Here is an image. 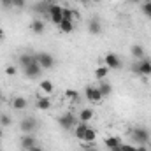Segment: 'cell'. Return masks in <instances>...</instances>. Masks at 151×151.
<instances>
[{
	"label": "cell",
	"mask_w": 151,
	"mask_h": 151,
	"mask_svg": "<svg viewBox=\"0 0 151 151\" xmlns=\"http://www.w3.org/2000/svg\"><path fill=\"white\" fill-rule=\"evenodd\" d=\"M130 135L134 137V141H135L137 144H144V146L150 144L151 134H150V130L144 128V127H135V128H132V130H130Z\"/></svg>",
	"instance_id": "6da1fadb"
},
{
	"label": "cell",
	"mask_w": 151,
	"mask_h": 151,
	"mask_svg": "<svg viewBox=\"0 0 151 151\" xmlns=\"http://www.w3.org/2000/svg\"><path fill=\"white\" fill-rule=\"evenodd\" d=\"M132 72L137 76H151V60L142 58L132 63Z\"/></svg>",
	"instance_id": "7a4b0ae2"
},
{
	"label": "cell",
	"mask_w": 151,
	"mask_h": 151,
	"mask_svg": "<svg viewBox=\"0 0 151 151\" xmlns=\"http://www.w3.org/2000/svg\"><path fill=\"white\" fill-rule=\"evenodd\" d=\"M37 127H39V123L34 116H25V118H21V121H19V130H21L23 134H32V132H35Z\"/></svg>",
	"instance_id": "3957f363"
},
{
	"label": "cell",
	"mask_w": 151,
	"mask_h": 151,
	"mask_svg": "<svg viewBox=\"0 0 151 151\" xmlns=\"http://www.w3.org/2000/svg\"><path fill=\"white\" fill-rule=\"evenodd\" d=\"M76 123H77V116H76L74 113H65L58 118V125H60L63 130H72L76 127Z\"/></svg>",
	"instance_id": "277c9868"
},
{
	"label": "cell",
	"mask_w": 151,
	"mask_h": 151,
	"mask_svg": "<svg viewBox=\"0 0 151 151\" xmlns=\"http://www.w3.org/2000/svg\"><path fill=\"white\" fill-rule=\"evenodd\" d=\"M62 11H63V7H62L60 4H51V5H49L47 16H49V19H51V23H55L56 27L62 23Z\"/></svg>",
	"instance_id": "5b68a950"
},
{
	"label": "cell",
	"mask_w": 151,
	"mask_h": 151,
	"mask_svg": "<svg viewBox=\"0 0 151 151\" xmlns=\"http://www.w3.org/2000/svg\"><path fill=\"white\" fill-rule=\"evenodd\" d=\"M37 62L39 65L42 67V70L46 69H53L55 67V56L51 53H37Z\"/></svg>",
	"instance_id": "8992f818"
},
{
	"label": "cell",
	"mask_w": 151,
	"mask_h": 151,
	"mask_svg": "<svg viewBox=\"0 0 151 151\" xmlns=\"http://www.w3.org/2000/svg\"><path fill=\"white\" fill-rule=\"evenodd\" d=\"M84 93H86V99L91 102V104H99L104 97H102V93H100V90H99V86H86L84 88Z\"/></svg>",
	"instance_id": "52a82bcc"
},
{
	"label": "cell",
	"mask_w": 151,
	"mask_h": 151,
	"mask_svg": "<svg viewBox=\"0 0 151 151\" xmlns=\"http://www.w3.org/2000/svg\"><path fill=\"white\" fill-rule=\"evenodd\" d=\"M104 65L111 70H116V69H121V58L118 56V55H114V53H107L106 56H104Z\"/></svg>",
	"instance_id": "ba28073f"
},
{
	"label": "cell",
	"mask_w": 151,
	"mask_h": 151,
	"mask_svg": "<svg viewBox=\"0 0 151 151\" xmlns=\"http://www.w3.org/2000/svg\"><path fill=\"white\" fill-rule=\"evenodd\" d=\"M19 146H21V150H25V151H28L30 148L37 146L35 135H34V134H23V135H21V141H19Z\"/></svg>",
	"instance_id": "9c48e42d"
},
{
	"label": "cell",
	"mask_w": 151,
	"mask_h": 151,
	"mask_svg": "<svg viewBox=\"0 0 151 151\" xmlns=\"http://www.w3.org/2000/svg\"><path fill=\"white\" fill-rule=\"evenodd\" d=\"M40 72H42V67L39 63H30L28 67L23 69V74L27 76L28 79H37L39 76H40Z\"/></svg>",
	"instance_id": "30bf717a"
},
{
	"label": "cell",
	"mask_w": 151,
	"mask_h": 151,
	"mask_svg": "<svg viewBox=\"0 0 151 151\" xmlns=\"http://www.w3.org/2000/svg\"><path fill=\"white\" fill-rule=\"evenodd\" d=\"M30 63H39L37 62V53H23V55H19V65H21V69H25V67H28Z\"/></svg>",
	"instance_id": "8fae6325"
},
{
	"label": "cell",
	"mask_w": 151,
	"mask_h": 151,
	"mask_svg": "<svg viewBox=\"0 0 151 151\" xmlns=\"http://www.w3.org/2000/svg\"><path fill=\"white\" fill-rule=\"evenodd\" d=\"M88 128H90L88 123H84V121H77L76 127L72 128V130H74V137L77 139V141H83V137H84V134H86Z\"/></svg>",
	"instance_id": "7c38bea8"
},
{
	"label": "cell",
	"mask_w": 151,
	"mask_h": 151,
	"mask_svg": "<svg viewBox=\"0 0 151 151\" xmlns=\"http://www.w3.org/2000/svg\"><path fill=\"white\" fill-rule=\"evenodd\" d=\"M74 19H79V12L69 9V7H63V11H62V21H72L74 23Z\"/></svg>",
	"instance_id": "4fadbf2b"
},
{
	"label": "cell",
	"mask_w": 151,
	"mask_h": 151,
	"mask_svg": "<svg viewBox=\"0 0 151 151\" xmlns=\"http://www.w3.org/2000/svg\"><path fill=\"white\" fill-rule=\"evenodd\" d=\"M11 106H12V109H16V111H23V109L28 107V100H27L25 97H14L12 102H11Z\"/></svg>",
	"instance_id": "5bb4252c"
},
{
	"label": "cell",
	"mask_w": 151,
	"mask_h": 151,
	"mask_svg": "<svg viewBox=\"0 0 151 151\" xmlns=\"http://www.w3.org/2000/svg\"><path fill=\"white\" fill-rule=\"evenodd\" d=\"M37 109L39 111H47V109H51V106H53V100L47 97V95H44V97H39L37 99Z\"/></svg>",
	"instance_id": "9a60e30c"
},
{
	"label": "cell",
	"mask_w": 151,
	"mask_h": 151,
	"mask_svg": "<svg viewBox=\"0 0 151 151\" xmlns=\"http://www.w3.org/2000/svg\"><path fill=\"white\" fill-rule=\"evenodd\" d=\"M88 32H90L91 35H99V34L102 32V25H100V21H99L97 18L90 19V23H88Z\"/></svg>",
	"instance_id": "2e32d148"
},
{
	"label": "cell",
	"mask_w": 151,
	"mask_h": 151,
	"mask_svg": "<svg viewBox=\"0 0 151 151\" xmlns=\"http://www.w3.org/2000/svg\"><path fill=\"white\" fill-rule=\"evenodd\" d=\"M39 88H40V91H42L44 95H51V93L55 91V84H53L49 79H44V81H40Z\"/></svg>",
	"instance_id": "e0dca14e"
},
{
	"label": "cell",
	"mask_w": 151,
	"mask_h": 151,
	"mask_svg": "<svg viewBox=\"0 0 151 151\" xmlns=\"http://www.w3.org/2000/svg\"><path fill=\"white\" fill-rule=\"evenodd\" d=\"M130 53H132V56H134L135 60H142V58H146L144 47H142V46H139V44L132 46V47H130Z\"/></svg>",
	"instance_id": "ac0fdd59"
},
{
	"label": "cell",
	"mask_w": 151,
	"mask_h": 151,
	"mask_svg": "<svg viewBox=\"0 0 151 151\" xmlns=\"http://www.w3.org/2000/svg\"><path fill=\"white\" fill-rule=\"evenodd\" d=\"M95 141H97V130L88 128L86 134H84V137H83V142L84 144H95Z\"/></svg>",
	"instance_id": "d6986e66"
},
{
	"label": "cell",
	"mask_w": 151,
	"mask_h": 151,
	"mask_svg": "<svg viewBox=\"0 0 151 151\" xmlns=\"http://www.w3.org/2000/svg\"><path fill=\"white\" fill-rule=\"evenodd\" d=\"M91 118H93V111H91L90 107L81 109V111H79V114H77V119H79V121H84V123H88Z\"/></svg>",
	"instance_id": "ffe728a7"
},
{
	"label": "cell",
	"mask_w": 151,
	"mask_h": 151,
	"mask_svg": "<svg viewBox=\"0 0 151 151\" xmlns=\"http://www.w3.org/2000/svg\"><path fill=\"white\" fill-rule=\"evenodd\" d=\"M30 30H32L35 35L44 34V21H42V19H34L32 25H30Z\"/></svg>",
	"instance_id": "44dd1931"
},
{
	"label": "cell",
	"mask_w": 151,
	"mask_h": 151,
	"mask_svg": "<svg viewBox=\"0 0 151 151\" xmlns=\"http://www.w3.org/2000/svg\"><path fill=\"white\" fill-rule=\"evenodd\" d=\"M58 30H60L62 34H72V32H74V23H72V21H62V23L58 25Z\"/></svg>",
	"instance_id": "7402d4cb"
},
{
	"label": "cell",
	"mask_w": 151,
	"mask_h": 151,
	"mask_svg": "<svg viewBox=\"0 0 151 151\" xmlns=\"http://www.w3.org/2000/svg\"><path fill=\"white\" fill-rule=\"evenodd\" d=\"M119 144H121V139H119V137H106V141H104V146H106L107 150L118 148Z\"/></svg>",
	"instance_id": "603a6c76"
},
{
	"label": "cell",
	"mask_w": 151,
	"mask_h": 151,
	"mask_svg": "<svg viewBox=\"0 0 151 151\" xmlns=\"http://www.w3.org/2000/svg\"><path fill=\"white\" fill-rule=\"evenodd\" d=\"M63 95H65V99H67V100H70L72 104L79 102V91H77V90H70V88H69V90H65V93H63Z\"/></svg>",
	"instance_id": "cb8c5ba5"
},
{
	"label": "cell",
	"mask_w": 151,
	"mask_h": 151,
	"mask_svg": "<svg viewBox=\"0 0 151 151\" xmlns=\"http://www.w3.org/2000/svg\"><path fill=\"white\" fill-rule=\"evenodd\" d=\"M49 5H51V2H39V4H35V11L37 12H40V14H44V16H47V12H49Z\"/></svg>",
	"instance_id": "d4e9b609"
},
{
	"label": "cell",
	"mask_w": 151,
	"mask_h": 151,
	"mask_svg": "<svg viewBox=\"0 0 151 151\" xmlns=\"http://www.w3.org/2000/svg\"><path fill=\"white\" fill-rule=\"evenodd\" d=\"M99 90H100V93H102V97H109L111 93H113V86L109 84V83H100L99 84Z\"/></svg>",
	"instance_id": "484cf974"
},
{
	"label": "cell",
	"mask_w": 151,
	"mask_h": 151,
	"mask_svg": "<svg viewBox=\"0 0 151 151\" xmlns=\"http://www.w3.org/2000/svg\"><path fill=\"white\" fill-rule=\"evenodd\" d=\"M107 74H109V69H107L106 65H102V67H97V69H95V77H97V79H100V81H102Z\"/></svg>",
	"instance_id": "4316f807"
},
{
	"label": "cell",
	"mask_w": 151,
	"mask_h": 151,
	"mask_svg": "<svg viewBox=\"0 0 151 151\" xmlns=\"http://www.w3.org/2000/svg\"><path fill=\"white\" fill-rule=\"evenodd\" d=\"M141 11L146 18H151V0H144L142 5H141Z\"/></svg>",
	"instance_id": "83f0119b"
},
{
	"label": "cell",
	"mask_w": 151,
	"mask_h": 151,
	"mask_svg": "<svg viewBox=\"0 0 151 151\" xmlns=\"http://www.w3.org/2000/svg\"><path fill=\"white\" fill-rule=\"evenodd\" d=\"M12 118L9 114H0V127H11Z\"/></svg>",
	"instance_id": "f1b7e54d"
},
{
	"label": "cell",
	"mask_w": 151,
	"mask_h": 151,
	"mask_svg": "<svg viewBox=\"0 0 151 151\" xmlns=\"http://www.w3.org/2000/svg\"><path fill=\"white\" fill-rule=\"evenodd\" d=\"M121 151H137V146H132V144H127V142H121L119 146Z\"/></svg>",
	"instance_id": "f546056e"
},
{
	"label": "cell",
	"mask_w": 151,
	"mask_h": 151,
	"mask_svg": "<svg viewBox=\"0 0 151 151\" xmlns=\"http://www.w3.org/2000/svg\"><path fill=\"white\" fill-rule=\"evenodd\" d=\"M27 5V0H12V7L16 9H23Z\"/></svg>",
	"instance_id": "4dcf8cb0"
},
{
	"label": "cell",
	"mask_w": 151,
	"mask_h": 151,
	"mask_svg": "<svg viewBox=\"0 0 151 151\" xmlns=\"http://www.w3.org/2000/svg\"><path fill=\"white\" fill-rule=\"evenodd\" d=\"M5 74L7 76H16L18 74V69L12 67V65H9V67H5Z\"/></svg>",
	"instance_id": "1f68e13d"
},
{
	"label": "cell",
	"mask_w": 151,
	"mask_h": 151,
	"mask_svg": "<svg viewBox=\"0 0 151 151\" xmlns=\"http://www.w3.org/2000/svg\"><path fill=\"white\" fill-rule=\"evenodd\" d=\"M83 150H84V151H99L93 144H84V142H83Z\"/></svg>",
	"instance_id": "d6a6232c"
},
{
	"label": "cell",
	"mask_w": 151,
	"mask_h": 151,
	"mask_svg": "<svg viewBox=\"0 0 151 151\" xmlns=\"http://www.w3.org/2000/svg\"><path fill=\"white\" fill-rule=\"evenodd\" d=\"M0 4H2L4 7H7V9L12 7V0H0Z\"/></svg>",
	"instance_id": "836d02e7"
},
{
	"label": "cell",
	"mask_w": 151,
	"mask_h": 151,
	"mask_svg": "<svg viewBox=\"0 0 151 151\" xmlns=\"http://www.w3.org/2000/svg\"><path fill=\"white\" fill-rule=\"evenodd\" d=\"M137 151H148V146H144V144H141V146H137Z\"/></svg>",
	"instance_id": "e575fe53"
},
{
	"label": "cell",
	"mask_w": 151,
	"mask_h": 151,
	"mask_svg": "<svg viewBox=\"0 0 151 151\" xmlns=\"http://www.w3.org/2000/svg\"><path fill=\"white\" fill-rule=\"evenodd\" d=\"M4 39H5V32H4V30H2V28H0V42H2V40H4Z\"/></svg>",
	"instance_id": "d590c367"
},
{
	"label": "cell",
	"mask_w": 151,
	"mask_h": 151,
	"mask_svg": "<svg viewBox=\"0 0 151 151\" xmlns=\"http://www.w3.org/2000/svg\"><path fill=\"white\" fill-rule=\"evenodd\" d=\"M28 151H44L42 148H39V146H34V148H30Z\"/></svg>",
	"instance_id": "8d00e7d4"
},
{
	"label": "cell",
	"mask_w": 151,
	"mask_h": 151,
	"mask_svg": "<svg viewBox=\"0 0 151 151\" xmlns=\"http://www.w3.org/2000/svg\"><path fill=\"white\" fill-rule=\"evenodd\" d=\"M2 128H4V127H0V137L4 135V130H2Z\"/></svg>",
	"instance_id": "74e56055"
},
{
	"label": "cell",
	"mask_w": 151,
	"mask_h": 151,
	"mask_svg": "<svg viewBox=\"0 0 151 151\" xmlns=\"http://www.w3.org/2000/svg\"><path fill=\"white\" fill-rule=\"evenodd\" d=\"M128 2H132V4H137V2H141V0H128Z\"/></svg>",
	"instance_id": "f35d334b"
},
{
	"label": "cell",
	"mask_w": 151,
	"mask_h": 151,
	"mask_svg": "<svg viewBox=\"0 0 151 151\" xmlns=\"http://www.w3.org/2000/svg\"><path fill=\"white\" fill-rule=\"evenodd\" d=\"M79 2H83V4H86V2H90V0H79Z\"/></svg>",
	"instance_id": "ab89813d"
},
{
	"label": "cell",
	"mask_w": 151,
	"mask_h": 151,
	"mask_svg": "<svg viewBox=\"0 0 151 151\" xmlns=\"http://www.w3.org/2000/svg\"><path fill=\"white\" fill-rule=\"evenodd\" d=\"M0 100H2V90H0Z\"/></svg>",
	"instance_id": "60d3db41"
},
{
	"label": "cell",
	"mask_w": 151,
	"mask_h": 151,
	"mask_svg": "<svg viewBox=\"0 0 151 151\" xmlns=\"http://www.w3.org/2000/svg\"><path fill=\"white\" fill-rule=\"evenodd\" d=\"M42 2H51V0H42Z\"/></svg>",
	"instance_id": "b9f144b4"
},
{
	"label": "cell",
	"mask_w": 151,
	"mask_h": 151,
	"mask_svg": "<svg viewBox=\"0 0 151 151\" xmlns=\"http://www.w3.org/2000/svg\"><path fill=\"white\" fill-rule=\"evenodd\" d=\"M91 2H100V0H91Z\"/></svg>",
	"instance_id": "7bdbcfd3"
},
{
	"label": "cell",
	"mask_w": 151,
	"mask_h": 151,
	"mask_svg": "<svg viewBox=\"0 0 151 151\" xmlns=\"http://www.w3.org/2000/svg\"><path fill=\"white\" fill-rule=\"evenodd\" d=\"M0 142H2V137H0Z\"/></svg>",
	"instance_id": "ee69618b"
},
{
	"label": "cell",
	"mask_w": 151,
	"mask_h": 151,
	"mask_svg": "<svg viewBox=\"0 0 151 151\" xmlns=\"http://www.w3.org/2000/svg\"><path fill=\"white\" fill-rule=\"evenodd\" d=\"M74 2H79V0H74Z\"/></svg>",
	"instance_id": "f6af8a7d"
}]
</instances>
